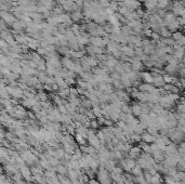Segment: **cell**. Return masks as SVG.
Instances as JSON below:
<instances>
[{
	"label": "cell",
	"instance_id": "1",
	"mask_svg": "<svg viewBox=\"0 0 185 184\" xmlns=\"http://www.w3.org/2000/svg\"><path fill=\"white\" fill-rule=\"evenodd\" d=\"M98 179L101 184H111L113 183V178L108 170H106L104 167H101L98 171Z\"/></svg>",
	"mask_w": 185,
	"mask_h": 184
},
{
	"label": "cell",
	"instance_id": "2",
	"mask_svg": "<svg viewBox=\"0 0 185 184\" xmlns=\"http://www.w3.org/2000/svg\"><path fill=\"white\" fill-rule=\"evenodd\" d=\"M143 154V151L140 146H131L129 150V157L132 159H139Z\"/></svg>",
	"mask_w": 185,
	"mask_h": 184
},
{
	"label": "cell",
	"instance_id": "3",
	"mask_svg": "<svg viewBox=\"0 0 185 184\" xmlns=\"http://www.w3.org/2000/svg\"><path fill=\"white\" fill-rule=\"evenodd\" d=\"M131 113L134 116H142L143 115V108L141 104H133L131 106Z\"/></svg>",
	"mask_w": 185,
	"mask_h": 184
},
{
	"label": "cell",
	"instance_id": "4",
	"mask_svg": "<svg viewBox=\"0 0 185 184\" xmlns=\"http://www.w3.org/2000/svg\"><path fill=\"white\" fill-rule=\"evenodd\" d=\"M21 173H22V177H23L24 179H26V180H29L30 177H31L30 170L28 168L25 167V166H22V168H21Z\"/></svg>",
	"mask_w": 185,
	"mask_h": 184
}]
</instances>
